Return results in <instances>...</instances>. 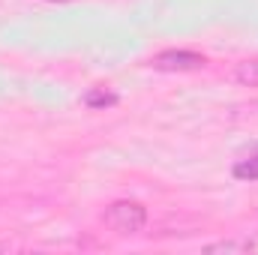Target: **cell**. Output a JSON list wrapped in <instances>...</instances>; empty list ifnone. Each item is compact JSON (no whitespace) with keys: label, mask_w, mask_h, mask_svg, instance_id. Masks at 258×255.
Instances as JSON below:
<instances>
[{"label":"cell","mask_w":258,"mask_h":255,"mask_svg":"<svg viewBox=\"0 0 258 255\" xmlns=\"http://www.w3.org/2000/svg\"><path fill=\"white\" fill-rule=\"evenodd\" d=\"M255 249V243L249 240H222V243H210L207 252H249Z\"/></svg>","instance_id":"obj_5"},{"label":"cell","mask_w":258,"mask_h":255,"mask_svg":"<svg viewBox=\"0 0 258 255\" xmlns=\"http://www.w3.org/2000/svg\"><path fill=\"white\" fill-rule=\"evenodd\" d=\"M234 81L243 84V87H258V57L234 66Z\"/></svg>","instance_id":"obj_3"},{"label":"cell","mask_w":258,"mask_h":255,"mask_svg":"<svg viewBox=\"0 0 258 255\" xmlns=\"http://www.w3.org/2000/svg\"><path fill=\"white\" fill-rule=\"evenodd\" d=\"M234 177H237V180H258V153L240 159V162L234 165Z\"/></svg>","instance_id":"obj_4"},{"label":"cell","mask_w":258,"mask_h":255,"mask_svg":"<svg viewBox=\"0 0 258 255\" xmlns=\"http://www.w3.org/2000/svg\"><path fill=\"white\" fill-rule=\"evenodd\" d=\"M84 102H87L90 108H105V105H114L117 96H114V93H105V90H93V93L84 96Z\"/></svg>","instance_id":"obj_6"},{"label":"cell","mask_w":258,"mask_h":255,"mask_svg":"<svg viewBox=\"0 0 258 255\" xmlns=\"http://www.w3.org/2000/svg\"><path fill=\"white\" fill-rule=\"evenodd\" d=\"M207 63L204 54H195V51H183V48H171V51H159L153 57V69H162V72H189V69H201Z\"/></svg>","instance_id":"obj_2"},{"label":"cell","mask_w":258,"mask_h":255,"mask_svg":"<svg viewBox=\"0 0 258 255\" xmlns=\"http://www.w3.org/2000/svg\"><path fill=\"white\" fill-rule=\"evenodd\" d=\"M54 3H63V0H54Z\"/></svg>","instance_id":"obj_7"},{"label":"cell","mask_w":258,"mask_h":255,"mask_svg":"<svg viewBox=\"0 0 258 255\" xmlns=\"http://www.w3.org/2000/svg\"><path fill=\"white\" fill-rule=\"evenodd\" d=\"M105 225L117 234H138L147 225V210L138 201H114L105 210Z\"/></svg>","instance_id":"obj_1"}]
</instances>
